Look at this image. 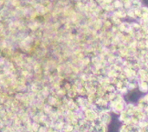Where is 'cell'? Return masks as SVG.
<instances>
[{
	"label": "cell",
	"instance_id": "6da1fadb",
	"mask_svg": "<svg viewBox=\"0 0 148 132\" xmlns=\"http://www.w3.org/2000/svg\"><path fill=\"white\" fill-rule=\"evenodd\" d=\"M120 132H140V127L134 124H122Z\"/></svg>",
	"mask_w": 148,
	"mask_h": 132
},
{
	"label": "cell",
	"instance_id": "3957f363",
	"mask_svg": "<svg viewBox=\"0 0 148 132\" xmlns=\"http://www.w3.org/2000/svg\"><path fill=\"white\" fill-rule=\"evenodd\" d=\"M140 132H148V124L147 125L140 128Z\"/></svg>",
	"mask_w": 148,
	"mask_h": 132
},
{
	"label": "cell",
	"instance_id": "7a4b0ae2",
	"mask_svg": "<svg viewBox=\"0 0 148 132\" xmlns=\"http://www.w3.org/2000/svg\"><path fill=\"white\" fill-rule=\"evenodd\" d=\"M98 119L104 125H108L111 120H112V118L110 116V114L108 112H101L100 115L98 116Z\"/></svg>",
	"mask_w": 148,
	"mask_h": 132
},
{
	"label": "cell",
	"instance_id": "277c9868",
	"mask_svg": "<svg viewBox=\"0 0 148 132\" xmlns=\"http://www.w3.org/2000/svg\"><path fill=\"white\" fill-rule=\"evenodd\" d=\"M143 99H144V101L146 102V104H147L148 105V93L143 97Z\"/></svg>",
	"mask_w": 148,
	"mask_h": 132
}]
</instances>
